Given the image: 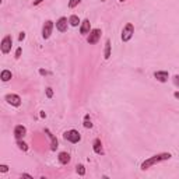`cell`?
I'll return each instance as SVG.
<instances>
[{"instance_id":"3957f363","label":"cell","mask_w":179,"mask_h":179,"mask_svg":"<svg viewBox=\"0 0 179 179\" xmlns=\"http://www.w3.org/2000/svg\"><path fill=\"white\" fill-rule=\"evenodd\" d=\"M63 137L67 141H70V143H78L80 139H81V136H80V133L77 130H69V132H66L63 134Z\"/></svg>"},{"instance_id":"9c48e42d","label":"cell","mask_w":179,"mask_h":179,"mask_svg":"<svg viewBox=\"0 0 179 179\" xmlns=\"http://www.w3.org/2000/svg\"><path fill=\"white\" fill-rule=\"evenodd\" d=\"M56 28H58L60 32L66 31V30H67V18H64V17L59 18V21L56 23Z\"/></svg>"},{"instance_id":"8992f818","label":"cell","mask_w":179,"mask_h":179,"mask_svg":"<svg viewBox=\"0 0 179 179\" xmlns=\"http://www.w3.org/2000/svg\"><path fill=\"white\" fill-rule=\"evenodd\" d=\"M99 37H101V31H99V30H92V31L90 32L87 41H88V44H97L98 39H99Z\"/></svg>"},{"instance_id":"8fae6325","label":"cell","mask_w":179,"mask_h":179,"mask_svg":"<svg viewBox=\"0 0 179 179\" xmlns=\"http://www.w3.org/2000/svg\"><path fill=\"white\" fill-rule=\"evenodd\" d=\"M90 28H91L90 21L88 20H84L83 24H81V28H80V32H81V34H90Z\"/></svg>"},{"instance_id":"ac0fdd59","label":"cell","mask_w":179,"mask_h":179,"mask_svg":"<svg viewBox=\"0 0 179 179\" xmlns=\"http://www.w3.org/2000/svg\"><path fill=\"white\" fill-rule=\"evenodd\" d=\"M17 146H18V148H21L23 151H27V150H28V146H27L24 141H17Z\"/></svg>"},{"instance_id":"6da1fadb","label":"cell","mask_w":179,"mask_h":179,"mask_svg":"<svg viewBox=\"0 0 179 179\" xmlns=\"http://www.w3.org/2000/svg\"><path fill=\"white\" fill-rule=\"evenodd\" d=\"M171 158V154L169 153H162V154H157V155H154L151 158H148L146 160L143 164H141V169H148L150 166H153L154 164H158L161 161H165V160H169Z\"/></svg>"},{"instance_id":"f1b7e54d","label":"cell","mask_w":179,"mask_h":179,"mask_svg":"<svg viewBox=\"0 0 179 179\" xmlns=\"http://www.w3.org/2000/svg\"><path fill=\"white\" fill-rule=\"evenodd\" d=\"M41 1H42V0H37V1H35V4H39Z\"/></svg>"},{"instance_id":"484cf974","label":"cell","mask_w":179,"mask_h":179,"mask_svg":"<svg viewBox=\"0 0 179 179\" xmlns=\"http://www.w3.org/2000/svg\"><path fill=\"white\" fill-rule=\"evenodd\" d=\"M25 38V32H20V37H18V39L20 41H23V39Z\"/></svg>"},{"instance_id":"d4e9b609","label":"cell","mask_w":179,"mask_h":179,"mask_svg":"<svg viewBox=\"0 0 179 179\" xmlns=\"http://www.w3.org/2000/svg\"><path fill=\"white\" fill-rule=\"evenodd\" d=\"M173 83H175L179 87V76H175V77H173Z\"/></svg>"},{"instance_id":"f546056e","label":"cell","mask_w":179,"mask_h":179,"mask_svg":"<svg viewBox=\"0 0 179 179\" xmlns=\"http://www.w3.org/2000/svg\"><path fill=\"white\" fill-rule=\"evenodd\" d=\"M119 1H125V0H119Z\"/></svg>"},{"instance_id":"e0dca14e","label":"cell","mask_w":179,"mask_h":179,"mask_svg":"<svg viewBox=\"0 0 179 179\" xmlns=\"http://www.w3.org/2000/svg\"><path fill=\"white\" fill-rule=\"evenodd\" d=\"M69 23H70L73 27H77V25H78V23H80V20H78V17H77V16H71L70 20H69Z\"/></svg>"},{"instance_id":"d6986e66","label":"cell","mask_w":179,"mask_h":179,"mask_svg":"<svg viewBox=\"0 0 179 179\" xmlns=\"http://www.w3.org/2000/svg\"><path fill=\"white\" fill-rule=\"evenodd\" d=\"M84 126H85L87 129H91V128H92V123L90 122L88 115H85V119H84Z\"/></svg>"},{"instance_id":"7c38bea8","label":"cell","mask_w":179,"mask_h":179,"mask_svg":"<svg viewBox=\"0 0 179 179\" xmlns=\"http://www.w3.org/2000/svg\"><path fill=\"white\" fill-rule=\"evenodd\" d=\"M94 151H95L97 154H102V144H101V140L99 139H95L94 140Z\"/></svg>"},{"instance_id":"277c9868","label":"cell","mask_w":179,"mask_h":179,"mask_svg":"<svg viewBox=\"0 0 179 179\" xmlns=\"http://www.w3.org/2000/svg\"><path fill=\"white\" fill-rule=\"evenodd\" d=\"M11 42H13V39L10 35H6L3 41H1V52L3 53H8L10 49H11Z\"/></svg>"},{"instance_id":"5bb4252c","label":"cell","mask_w":179,"mask_h":179,"mask_svg":"<svg viewBox=\"0 0 179 179\" xmlns=\"http://www.w3.org/2000/svg\"><path fill=\"white\" fill-rule=\"evenodd\" d=\"M45 132H46V134L49 136V139L52 140V150H56V148H58V140L55 139V136H53L49 130H45Z\"/></svg>"},{"instance_id":"cb8c5ba5","label":"cell","mask_w":179,"mask_h":179,"mask_svg":"<svg viewBox=\"0 0 179 179\" xmlns=\"http://www.w3.org/2000/svg\"><path fill=\"white\" fill-rule=\"evenodd\" d=\"M20 56H21V48H18V49H17V51H16V58L18 59Z\"/></svg>"},{"instance_id":"7402d4cb","label":"cell","mask_w":179,"mask_h":179,"mask_svg":"<svg viewBox=\"0 0 179 179\" xmlns=\"http://www.w3.org/2000/svg\"><path fill=\"white\" fill-rule=\"evenodd\" d=\"M46 95H48V98H51V97L53 95V91H52V88H46Z\"/></svg>"},{"instance_id":"30bf717a","label":"cell","mask_w":179,"mask_h":179,"mask_svg":"<svg viewBox=\"0 0 179 179\" xmlns=\"http://www.w3.org/2000/svg\"><path fill=\"white\" fill-rule=\"evenodd\" d=\"M154 77L161 81V83H165L166 80H168V71H155L154 73Z\"/></svg>"},{"instance_id":"4316f807","label":"cell","mask_w":179,"mask_h":179,"mask_svg":"<svg viewBox=\"0 0 179 179\" xmlns=\"http://www.w3.org/2000/svg\"><path fill=\"white\" fill-rule=\"evenodd\" d=\"M39 73H41L42 76H46V74H48V73H46V71H45V70H39Z\"/></svg>"},{"instance_id":"5b68a950","label":"cell","mask_w":179,"mask_h":179,"mask_svg":"<svg viewBox=\"0 0 179 179\" xmlns=\"http://www.w3.org/2000/svg\"><path fill=\"white\" fill-rule=\"evenodd\" d=\"M52 30H53V23H52V21H46L44 24V28H42V37H44L45 39H48L51 37Z\"/></svg>"},{"instance_id":"83f0119b","label":"cell","mask_w":179,"mask_h":179,"mask_svg":"<svg viewBox=\"0 0 179 179\" xmlns=\"http://www.w3.org/2000/svg\"><path fill=\"white\" fill-rule=\"evenodd\" d=\"M173 95H175V98H176V99H179V92H175Z\"/></svg>"},{"instance_id":"44dd1931","label":"cell","mask_w":179,"mask_h":179,"mask_svg":"<svg viewBox=\"0 0 179 179\" xmlns=\"http://www.w3.org/2000/svg\"><path fill=\"white\" fill-rule=\"evenodd\" d=\"M80 1H81V0H70V1H69V7H70V8H73V7H76Z\"/></svg>"},{"instance_id":"603a6c76","label":"cell","mask_w":179,"mask_h":179,"mask_svg":"<svg viewBox=\"0 0 179 179\" xmlns=\"http://www.w3.org/2000/svg\"><path fill=\"white\" fill-rule=\"evenodd\" d=\"M0 171H1V172H7V171H8V166L7 165H0Z\"/></svg>"},{"instance_id":"ffe728a7","label":"cell","mask_w":179,"mask_h":179,"mask_svg":"<svg viewBox=\"0 0 179 179\" xmlns=\"http://www.w3.org/2000/svg\"><path fill=\"white\" fill-rule=\"evenodd\" d=\"M76 168H77V173H78L80 176H83L84 173H85V169H84V166H83V165H77Z\"/></svg>"},{"instance_id":"2e32d148","label":"cell","mask_w":179,"mask_h":179,"mask_svg":"<svg viewBox=\"0 0 179 179\" xmlns=\"http://www.w3.org/2000/svg\"><path fill=\"white\" fill-rule=\"evenodd\" d=\"M111 56V41H106V44H105V59H109Z\"/></svg>"},{"instance_id":"4fadbf2b","label":"cell","mask_w":179,"mask_h":179,"mask_svg":"<svg viewBox=\"0 0 179 179\" xmlns=\"http://www.w3.org/2000/svg\"><path fill=\"white\" fill-rule=\"evenodd\" d=\"M70 161V155L67 153H60L59 154V162L60 164H67Z\"/></svg>"},{"instance_id":"9a60e30c","label":"cell","mask_w":179,"mask_h":179,"mask_svg":"<svg viewBox=\"0 0 179 179\" xmlns=\"http://www.w3.org/2000/svg\"><path fill=\"white\" fill-rule=\"evenodd\" d=\"M10 78H11V71H8V70L1 71V80H3V81H8Z\"/></svg>"},{"instance_id":"52a82bcc","label":"cell","mask_w":179,"mask_h":179,"mask_svg":"<svg viewBox=\"0 0 179 179\" xmlns=\"http://www.w3.org/2000/svg\"><path fill=\"white\" fill-rule=\"evenodd\" d=\"M25 133H27V130L23 125H18V126H16V129H14V136H16L17 140L23 139V137L25 136Z\"/></svg>"},{"instance_id":"ba28073f","label":"cell","mask_w":179,"mask_h":179,"mask_svg":"<svg viewBox=\"0 0 179 179\" xmlns=\"http://www.w3.org/2000/svg\"><path fill=\"white\" fill-rule=\"evenodd\" d=\"M6 101L8 104H11L14 106H18L20 104H21V98L18 95H16V94H10V95L6 97Z\"/></svg>"},{"instance_id":"7a4b0ae2","label":"cell","mask_w":179,"mask_h":179,"mask_svg":"<svg viewBox=\"0 0 179 179\" xmlns=\"http://www.w3.org/2000/svg\"><path fill=\"white\" fill-rule=\"evenodd\" d=\"M134 34V27L133 24H126L125 25V28H123V31H122V41L123 42H128V41H130V38L133 37Z\"/></svg>"}]
</instances>
